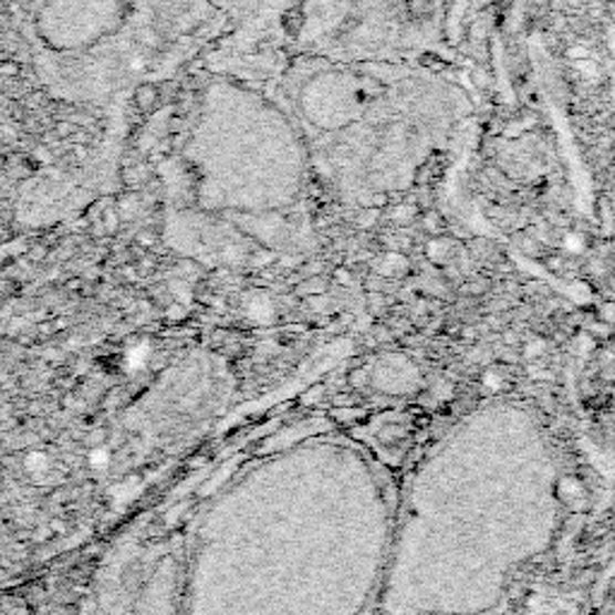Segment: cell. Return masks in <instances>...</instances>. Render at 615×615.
<instances>
[{
	"label": "cell",
	"instance_id": "cell-1",
	"mask_svg": "<svg viewBox=\"0 0 615 615\" xmlns=\"http://www.w3.org/2000/svg\"><path fill=\"white\" fill-rule=\"evenodd\" d=\"M231 24L209 0H30L22 34L41 82L111 104L205 61Z\"/></svg>",
	"mask_w": 615,
	"mask_h": 615
},
{
	"label": "cell",
	"instance_id": "cell-2",
	"mask_svg": "<svg viewBox=\"0 0 615 615\" xmlns=\"http://www.w3.org/2000/svg\"><path fill=\"white\" fill-rule=\"evenodd\" d=\"M452 0H296L284 51L334 61H414L440 46Z\"/></svg>",
	"mask_w": 615,
	"mask_h": 615
},
{
	"label": "cell",
	"instance_id": "cell-3",
	"mask_svg": "<svg viewBox=\"0 0 615 615\" xmlns=\"http://www.w3.org/2000/svg\"><path fill=\"white\" fill-rule=\"evenodd\" d=\"M227 15L231 30L205 59L272 67L286 53V24L296 0H209Z\"/></svg>",
	"mask_w": 615,
	"mask_h": 615
},
{
	"label": "cell",
	"instance_id": "cell-4",
	"mask_svg": "<svg viewBox=\"0 0 615 615\" xmlns=\"http://www.w3.org/2000/svg\"><path fill=\"white\" fill-rule=\"evenodd\" d=\"M565 248H567V250H572V253H580V250L584 248V241H582V236H577V233H572V236H567V239H565Z\"/></svg>",
	"mask_w": 615,
	"mask_h": 615
}]
</instances>
